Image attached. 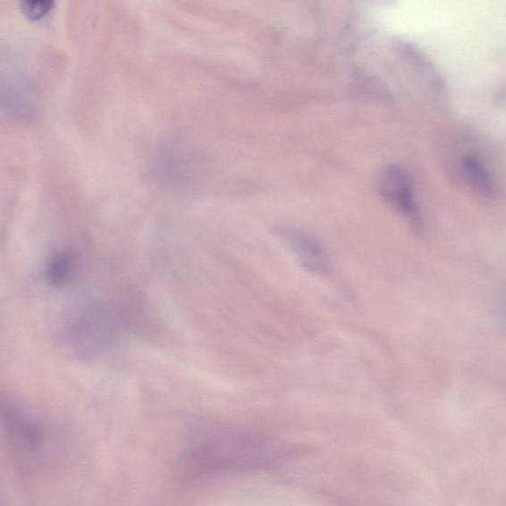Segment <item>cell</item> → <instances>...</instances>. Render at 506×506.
Wrapping results in <instances>:
<instances>
[{
    "instance_id": "obj_5",
    "label": "cell",
    "mask_w": 506,
    "mask_h": 506,
    "mask_svg": "<svg viewBox=\"0 0 506 506\" xmlns=\"http://www.w3.org/2000/svg\"><path fill=\"white\" fill-rule=\"evenodd\" d=\"M464 173L470 183L476 191L484 195L492 192L493 186L489 173L484 165L474 157H468L463 164Z\"/></svg>"
},
{
    "instance_id": "obj_4",
    "label": "cell",
    "mask_w": 506,
    "mask_h": 506,
    "mask_svg": "<svg viewBox=\"0 0 506 506\" xmlns=\"http://www.w3.org/2000/svg\"><path fill=\"white\" fill-rule=\"evenodd\" d=\"M76 271V262L68 252L60 251L49 259L46 275L49 283L55 286H62L70 283Z\"/></svg>"
},
{
    "instance_id": "obj_6",
    "label": "cell",
    "mask_w": 506,
    "mask_h": 506,
    "mask_svg": "<svg viewBox=\"0 0 506 506\" xmlns=\"http://www.w3.org/2000/svg\"><path fill=\"white\" fill-rule=\"evenodd\" d=\"M53 4L51 0H25L21 3V9L28 17L35 21L48 13Z\"/></svg>"
},
{
    "instance_id": "obj_2",
    "label": "cell",
    "mask_w": 506,
    "mask_h": 506,
    "mask_svg": "<svg viewBox=\"0 0 506 506\" xmlns=\"http://www.w3.org/2000/svg\"><path fill=\"white\" fill-rule=\"evenodd\" d=\"M115 318L105 308H96L74 322L68 329L72 345L80 352H91L108 345L115 337Z\"/></svg>"
},
{
    "instance_id": "obj_3",
    "label": "cell",
    "mask_w": 506,
    "mask_h": 506,
    "mask_svg": "<svg viewBox=\"0 0 506 506\" xmlns=\"http://www.w3.org/2000/svg\"><path fill=\"white\" fill-rule=\"evenodd\" d=\"M382 185L385 198L410 223L418 226L419 215L406 174L392 168L384 175Z\"/></svg>"
},
{
    "instance_id": "obj_1",
    "label": "cell",
    "mask_w": 506,
    "mask_h": 506,
    "mask_svg": "<svg viewBox=\"0 0 506 506\" xmlns=\"http://www.w3.org/2000/svg\"><path fill=\"white\" fill-rule=\"evenodd\" d=\"M278 234L307 273L318 277L330 274L329 253L314 234L293 227L280 228Z\"/></svg>"
}]
</instances>
